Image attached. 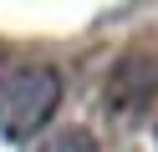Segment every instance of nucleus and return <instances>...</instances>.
<instances>
[{
	"mask_svg": "<svg viewBox=\"0 0 158 152\" xmlns=\"http://www.w3.org/2000/svg\"><path fill=\"white\" fill-rule=\"evenodd\" d=\"M61 107V71L46 61L0 71V142H31Z\"/></svg>",
	"mask_w": 158,
	"mask_h": 152,
	"instance_id": "obj_1",
	"label": "nucleus"
},
{
	"mask_svg": "<svg viewBox=\"0 0 158 152\" xmlns=\"http://www.w3.org/2000/svg\"><path fill=\"white\" fill-rule=\"evenodd\" d=\"M107 117L117 127H133L158 107V51L133 46L127 56H117L112 76H107Z\"/></svg>",
	"mask_w": 158,
	"mask_h": 152,
	"instance_id": "obj_2",
	"label": "nucleus"
},
{
	"mask_svg": "<svg viewBox=\"0 0 158 152\" xmlns=\"http://www.w3.org/2000/svg\"><path fill=\"white\" fill-rule=\"evenodd\" d=\"M36 152H97V142H92L87 127H61V132H51L46 142H36Z\"/></svg>",
	"mask_w": 158,
	"mask_h": 152,
	"instance_id": "obj_3",
	"label": "nucleus"
},
{
	"mask_svg": "<svg viewBox=\"0 0 158 152\" xmlns=\"http://www.w3.org/2000/svg\"><path fill=\"white\" fill-rule=\"evenodd\" d=\"M153 132H158V111H153Z\"/></svg>",
	"mask_w": 158,
	"mask_h": 152,
	"instance_id": "obj_4",
	"label": "nucleus"
}]
</instances>
